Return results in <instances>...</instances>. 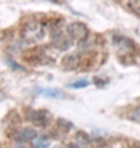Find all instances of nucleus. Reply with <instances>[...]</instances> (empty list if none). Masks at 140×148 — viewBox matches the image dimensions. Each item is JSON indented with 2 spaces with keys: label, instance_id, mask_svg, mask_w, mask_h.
<instances>
[{
  "label": "nucleus",
  "instance_id": "obj_1",
  "mask_svg": "<svg viewBox=\"0 0 140 148\" xmlns=\"http://www.w3.org/2000/svg\"><path fill=\"white\" fill-rule=\"evenodd\" d=\"M21 36L29 42H37L41 40L45 36L43 26L37 21H30L22 28Z\"/></svg>",
  "mask_w": 140,
  "mask_h": 148
},
{
  "label": "nucleus",
  "instance_id": "obj_2",
  "mask_svg": "<svg viewBox=\"0 0 140 148\" xmlns=\"http://www.w3.org/2000/svg\"><path fill=\"white\" fill-rule=\"evenodd\" d=\"M27 118L36 126L44 127L49 124L51 120V114L44 110H29L27 112Z\"/></svg>",
  "mask_w": 140,
  "mask_h": 148
},
{
  "label": "nucleus",
  "instance_id": "obj_3",
  "mask_svg": "<svg viewBox=\"0 0 140 148\" xmlns=\"http://www.w3.org/2000/svg\"><path fill=\"white\" fill-rule=\"evenodd\" d=\"M68 35L71 38L77 41H83L88 37V29L87 27L81 22H73L69 24L67 27Z\"/></svg>",
  "mask_w": 140,
  "mask_h": 148
},
{
  "label": "nucleus",
  "instance_id": "obj_4",
  "mask_svg": "<svg viewBox=\"0 0 140 148\" xmlns=\"http://www.w3.org/2000/svg\"><path fill=\"white\" fill-rule=\"evenodd\" d=\"M53 45H54L57 49L61 50V51H65V50L70 48L71 41L67 37L64 36L61 32H58V33H55L54 35Z\"/></svg>",
  "mask_w": 140,
  "mask_h": 148
},
{
  "label": "nucleus",
  "instance_id": "obj_5",
  "mask_svg": "<svg viewBox=\"0 0 140 148\" xmlns=\"http://www.w3.org/2000/svg\"><path fill=\"white\" fill-rule=\"evenodd\" d=\"M37 137V132L33 128L26 127L20 131H17L14 135V140L19 143H25V141L32 140Z\"/></svg>",
  "mask_w": 140,
  "mask_h": 148
},
{
  "label": "nucleus",
  "instance_id": "obj_6",
  "mask_svg": "<svg viewBox=\"0 0 140 148\" xmlns=\"http://www.w3.org/2000/svg\"><path fill=\"white\" fill-rule=\"evenodd\" d=\"M80 64H81L80 57L75 54L66 55L61 61L62 66L67 70H75L76 69L79 67Z\"/></svg>",
  "mask_w": 140,
  "mask_h": 148
},
{
  "label": "nucleus",
  "instance_id": "obj_7",
  "mask_svg": "<svg viewBox=\"0 0 140 148\" xmlns=\"http://www.w3.org/2000/svg\"><path fill=\"white\" fill-rule=\"evenodd\" d=\"M114 43L116 47L119 49L120 53H124V54H126L129 51H132V49L133 48V46L132 45V41L126 38H117Z\"/></svg>",
  "mask_w": 140,
  "mask_h": 148
},
{
  "label": "nucleus",
  "instance_id": "obj_8",
  "mask_svg": "<svg viewBox=\"0 0 140 148\" xmlns=\"http://www.w3.org/2000/svg\"><path fill=\"white\" fill-rule=\"evenodd\" d=\"M40 95H42L44 97H50V98H59L62 96V92L54 88H41L38 92Z\"/></svg>",
  "mask_w": 140,
  "mask_h": 148
},
{
  "label": "nucleus",
  "instance_id": "obj_9",
  "mask_svg": "<svg viewBox=\"0 0 140 148\" xmlns=\"http://www.w3.org/2000/svg\"><path fill=\"white\" fill-rule=\"evenodd\" d=\"M6 119L8 120L7 122V125H8V128H16L17 126L20 124V118L17 114V112H10Z\"/></svg>",
  "mask_w": 140,
  "mask_h": 148
},
{
  "label": "nucleus",
  "instance_id": "obj_10",
  "mask_svg": "<svg viewBox=\"0 0 140 148\" xmlns=\"http://www.w3.org/2000/svg\"><path fill=\"white\" fill-rule=\"evenodd\" d=\"M76 140L80 141L82 144H87L89 143L88 136L83 132H79L78 134H76Z\"/></svg>",
  "mask_w": 140,
  "mask_h": 148
},
{
  "label": "nucleus",
  "instance_id": "obj_11",
  "mask_svg": "<svg viewBox=\"0 0 140 148\" xmlns=\"http://www.w3.org/2000/svg\"><path fill=\"white\" fill-rule=\"evenodd\" d=\"M129 6L133 13L140 16V1H130L129 3Z\"/></svg>",
  "mask_w": 140,
  "mask_h": 148
},
{
  "label": "nucleus",
  "instance_id": "obj_12",
  "mask_svg": "<svg viewBox=\"0 0 140 148\" xmlns=\"http://www.w3.org/2000/svg\"><path fill=\"white\" fill-rule=\"evenodd\" d=\"M88 86V82L87 80H80V81H77L73 84L70 85L71 88H85Z\"/></svg>",
  "mask_w": 140,
  "mask_h": 148
},
{
  "label": "nucleus",
  "instance_id": "obj_13",
  "mask_svg": "<svg viewBox=\"0 0 140 148\" xmlns=\"http://www.w3.org/2000/svg\"><path fill=\"white\" fill-rule=\"evenodd\" d=\"M49 143H46L42 140H38L37 141H35L33 148H48Z\"/></svg>",
  "mask_w": 140,
  "mask_h": 148
},
{
  "label": "nucleus",
  "instance_id": "obj_14",
  "mask_svg": "<svg viewBox=\"0 0 140 148\" xmlns=\"http://www.w3.org/2000/svg\"><path fill=\"white\" fill-rule=\"evenodd\" d=\"M94 148H111V146L109 145V144H107V143H105L104 141H99L98 143H96L95 144V146H94Z\"/></svg>",
  "mask_w": 140,
  "mask_h": 148
},
{
  "label": "nucleus",
  "instance_id": "obj_15",
  "mask_svg": "<svg viewBox=\"0 0 140 148\" xmlns=\"http://www.w3.org/2000/svg\"><path fill=\"white\" fill-rule=\"evenodd\" d=\"M132 148H140V143H135L132 145Z\"/></svg>",
  "mask_w": 140,
  "mask_h": 148
},
{
  "label": "nucleus",
  "instance_id": "obj_16",
  "mask_svg": "<svg viewBox=\"0 0 140 148\" xmlns=\"http://www.w3.org/2000/svg\"><path fill=\"white\" fill-rule=\"evenodd\" d=\"M68 148H80L79 146H77L76 144H73V143H71L68 145Z\"/></svg>",
  "mask_w": 140,
  "mask_h": 148
},
{
  "label": "nucleus",
  "instance_id": "obj_17",
  "mask_svg": "<svg viewBox=\"0 0 140 148\" xmlns=\"http://www.w3.org/2000/svg\"><path fill=\"white\" fill-rule=\"evenodd\" d=\"M14 148H23V147H21V146H16Z\"/></svg>",
  "mask_w": 140,
  "mask_h": 148
},
{
  "label": "nucleus",
  "instance_id": "obj_18",
  "mask_svg": "<svg viewBox=\"0 0 140 148\" xmlns=\"http://www.w3.org/2000/svg\"><path fill=\"white\" fill-rule=\"evenodd\" d=\"M54 148H61V147H59V146H56V147H54Z\"/></svg>",
  "mask_w": 140,
  "mask_h": 148
}]
</instances>
